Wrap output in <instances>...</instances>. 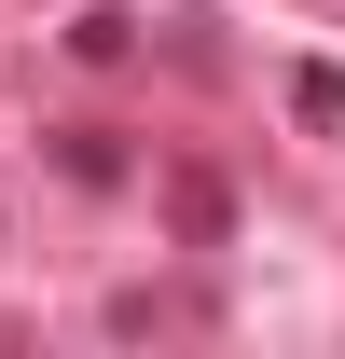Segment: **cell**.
Masks as SVG:
<instances>
[{"instance_id": "obj_1", "label": "cell", "mask_w": 345, "mask_h": 359, "mask_svg": "<svg viewBox=\"0 0 345 359\" xmlns=\"http://www.w3.org/2000/svg\"><path fill=\"white\" fill-rule=\"evenodd\" d=\"M290 111H304L318 138H345V69H318V55H304V69H290Z\"/></svg>"}, {"instance_id": "obj_2", "label": "cell", "mask_w": 345, "mask_h": 359, "mask_svg": "<svg viewBox=\"0 0 345 359\" xmlns=\"http://www.w3.org/2000/svg\"><path fill=\"white\" fill-rule=\"evenodd\" d=\"M55 166H69V180H125V152H111L97 125H69V138H55Z\"/></svg>"}]
</instances>
